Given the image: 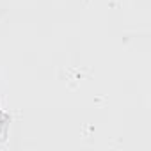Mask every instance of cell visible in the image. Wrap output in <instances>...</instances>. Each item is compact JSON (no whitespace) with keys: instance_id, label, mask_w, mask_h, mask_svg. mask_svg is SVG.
Instances as JSON below:
<instances>
[{"instance_id":"1","label":"cell","mask_w":151,"mask_h":151,"mask_svg":"<svg viewBox=\"0 0 151 151\" xmlns=\"http://www.w3.org/2000/svg\"><path fill=\"white\" fill-rule=\"evenodd\" d=\"M9 116L4 114L2 110H0V142L6 140V135H7V126H9Z\"/></svg>"}]
</instances>
